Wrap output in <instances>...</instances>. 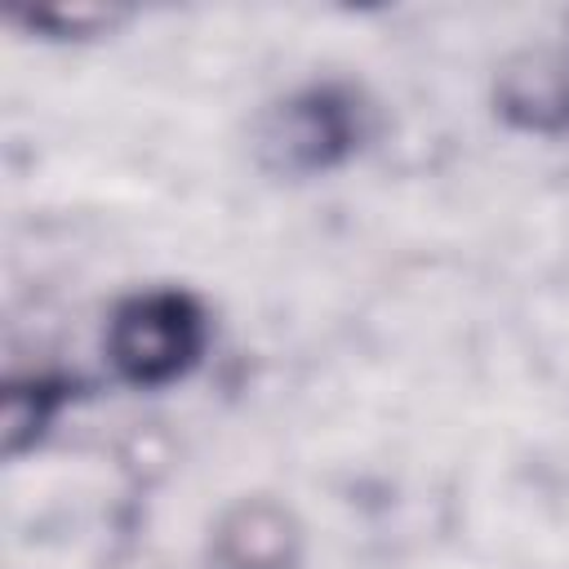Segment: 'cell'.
<instances>
[{
  "mask_svg": "<svg viewBox=\"0 0 569 569\" xmlns=\"http://www.w3.org/2000/svg\"><path fill=\"white\" fill-rule=\"evenodd\" d=\"M373 138V102L351 80H311L258 120V164L276 178H325Z\"/></svg>",
  "mask_w": 569,
  "mask_h": 569,
  "instance_id": "7a4b0ae2",
  "label": "cell"
},
{
  "mask_svg": "<svg viewBox=\"0 0 569 569\" xmlns=\"http://www.w3.org/2000/svg\"><path fill=\"white\" fill-rule=\"evenodd\" d=\"M209 307L182 284H151L120 298L102 329V356L116 382L138 391H164L182 382L209 351Z\"/></svg>",
  "mask_w": 569,
  "mask_h": 569,
  "instance_id": "6da1fadb",
  "label": "cell"
},
{
  "mask_svg": "<svg viewBox=\"0 0 569 569\" xmlns=\"http://www.w3.org/2000/svg\"><path fill=\"white\" fill-rule=\"evenodd\" d=\"M493 111L520 133H569V18L556 36L516 49L498 67Z\"/></svg>",
  "mask_w": 569,
  "mask_h": 569,
  "instance_id": "3957f363",
  "label": "cell"
},
{
  "mask_svg": "<svg viewBox=\"0 0 569 569\" xmlns=\"http://www.w3.org/2000/svg\"><path fill=\"white\" fill-rule=\"evenodd\" d=\"M80 396L76 378H58V373H27L13 378L4 387V453L18 458L31 445H40V436L62 418V409Z\"/></svg>",
  "mask_w": 569,
  "mask_h": 569,
  "instance_id": "5b68a950",
  "label": "cell"
},
{
  "mask_svg": "<svg viewBox=\"0 0 569 569\" xmlns=\"http://www.w3.org/2000/svg\"><path fill=\"white\" fill-rule=\"evenodd\" d=\"M22 22H31L36 31H49V36H93L102 27H111L120 13L116 9H89V4H76V9H31V13H18Z\"/></svg>",
  "mask_w": 569,
  "mask_h": 569,
  "instance_id": "8992f818",
  "label": "cell"
},
{
  "mask_svg": "<svg viewBox=\"0 0 569 569\" xmlns=\"http://www.w3.org/2000/svg\"><path fill=\"white\" fill-rule=\"evenodd\" d=\"M204 560L209 569H298L302 525L276 498H240L213 520Z\"/></svg>",
  "mask_w": 569,
  "mask_h": 569,
  "instance_id": "277c9868",
  "label": "cell"
}]
</instances>
